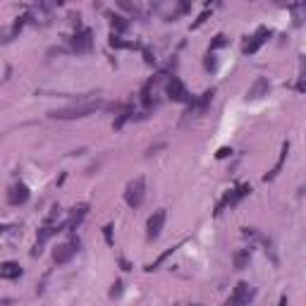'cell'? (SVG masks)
Here are the masks:
<instances>
[{
    "instance_id": "12",
    "label": "cell",
    "mask_w": 306,
    "mask_h": 306,
    "mask_svg": "<svg viewBox=\"0 0 306 306\" xmlns=\"http://www.w3.org/2000/svg\"><path fill=\"white\" fill-rule=\"evenodd\" d=\"M29 198H32V192H29V186L24 184V182L12 184L10 192H8V204H10V206H24Z\"/></svg>"
},
{
    "instance_id": "7",
    "label": "cell",
    "mask_w": 306,
    "mask_h": 306,
    "mask_svg": "<svg viewBox=\"0 0 306 306\" xmlns=\"http://www.w3.org/2000/svg\"><path fill=\"white\" fill-rule=\"evenodd\" d=\"M254 296H256V290H252V284L249 282H237V287L232 290V294H230V299H228V304L225 306H249Z\"/></svg>"
},
{
    "instance_id": "23",
    "label": "cell",
    "mask_w": 306,
    "mask_h": 306,
    "mask_svg": "<svg viewBox=\"0 0 306 306\" xmlns=\"http://www.w3.org/2000/svg\"><path fill=\"white\" fill-rule=\"evenodd\" d=\"M204 67H206L208 72H213V70L218 67V60H216V55H213V53H206V60H204Z\"/></svg>"
},
{
    "instance_id": "13",
    "label": "cell",
    "mask_w": 306,
    "mask_h": 306,
    "mask_svg": "<svg viewBox=\"0 0 306 306\" xmlns=\"http://www.w3.org/2000/svg\"><path fill=\"white\" fill-rule=\"evenodd\" d=\"M270 94V82H268V76H258V79H254V84L246 88V100H258L263 96H268Z\"/></svg>"
},
{
    "instance_id": "25",
    "label": "cell",
    "mask_w": 306,
    "mask_h": 306,
    "mask_svg": "<svg viewBox=\"0 0 306 306\" xmlns=\"http://www.w3.org/2000/svg\"><path fill=\"white\" fill-rule=\"evenodd\" d=\"M142 53H144V60H146V65H156V55H153L151 48L142 46Z\"/></svg>"
},
{
    "instance_id": "5",
    "label": "cell",
    "mask_w": 306,
    "mask_h": 306,
    "mask_svg": "<svg viewBox=\"0 0 306 306\" xmlns=\"http://www.w3.org/2000/svg\"><path fill=\"white\" fill-rule=\"evenodd\" d=\"M146 198V180L144 177H134L127 189H124V204L130 208H139Z\"/></svg>"
},
{
    "instance_id": "11",
    "label": "cell",
    "mask_w": 306,
    "mask_h": 306,
    "mask_svg": "<svg viewBox=\"0 0 306 306\" xmlns=\"http://www.w3.org/2000/svg\"><path fill=\"white\" fill-rule=\"evenodd\" d=\"M165 220H168L165 208H158L151 218H148V222H146V237H148V242L160 237V232H163V228H165Z\"/></svg>"
},
{
    "instance_id": "19",
    "label": "cell",
    "mask_w": 306,
    "mask_h": 306,
    "mask_svg": "<svg viewBox=\"0 0 306 306\" xmlns=\"http://www.w3.org/2000/svg\"><path fill=\"white\" fill-rule=\"evenodd\" d=\"M130 120H134V108L124 110V112H118V115H115V120H112V130H122Z\"/></svg>"
},
{
    "instance_id": "9",
    "label": "cell",
    "mask_w": 306,
    "mask_h": 306,
    "mask_svg": "<svg viewBox=\"0 0 306 306\" xmlns=\"http://www.w3.org/2000/svg\"><path fill=\"white\" fill-rule=\"evenodd\" d=\"M62 230H65V222H55V225H46L44 222V228L38 230V234H36V244H34V249H32V256H38V254L44 252L46 242L50 240V237H55L58 232H62Z\"/></svg>"
},
{
    "instance_id": "15",
    "label": "cell",
    "mask_w": 306,
    "mask_h": 306,
    "mask_svg": "<svg viewBox=\"0 0 306 306\" xmlns=\"http://www.w3.org/2000/svg\"><path fill=\"white\" fill-rule=\"evenodd\" d=\"M86 213H88V206H86V204H84V206L72 208V216H70V220H65V230L74 232V230L82 225V220L86 218Z\"/></svg>"
},
{
    "instance_id": "16",
    "label": "cell",
    "mask_w": 306,
    "mask_h": 306,
    "mask_svg": "<svg viewBox=\"0 0 306 306\" xmlns=\"http://www.w3.org/2000/svg\"><path fill=\"white\" fill-rule=\"evenodd\" d=\"M252 256H254V249H252V246L234 252V254H232V263H234V268H237V270H244V268L249 266V261H252Z\"/></svg>"
},
{
    "instance_id": "17",
    "label": "cell",
    "mask_w": 306,
    "mask_h": 306,
    "mask_svg": "<svg viewBox=\"0 0 306 306\" xmlns=\"http://www.w3.org/2000/svg\"><path fill=\"white\" fill-rule=\"evenodd\" d=\"M108 20H110V26H112V34H118V36H122V34L130 29V20L122 17V14H112V12H108Z\"/></svg>"
},
{
    "instance_id": "24",
    "label": "cell",
    "mask_w": 306,
    "mask_h": 306,
    "mask_svg": "<svg viewBox=\"0 0 306 306\" xmlns=\"http://www.w3.org/2000/svg\"><path fill=\"white\" fill-rule=\"evenodd\" d=\"M122 292H124V282H122V280H115V282H112V290H110V296L115 299V296H120Z\"/></svg>"
},
{
    "instance_id": "4",
    "label": "cell",
    "mask_w": 306,
    "mask_h": 306,
    "mask_svg": "<svg viewBox=\"0 0 306 306\" xmlns=\"http://www.w3.org/2000/svg\"><path fill=\"white\" fill-rule=\"evenodd\" d=\"M213 96H216V88H206L201 96H192V100L186 103V112H184L186 120H192V118H201V115L210 108Z\"/></svg>"
},
{
    "instance_id": "10",
    "label": "cell",
    "mask_w": 306,
    "mask_h": 306,
    "mask_svg": "<svg viewBox=\"0 0 306 306\" xmlns=\"http://www.w3.org/2000/svg\"><path fill=\"white\" fill-rule=\"evenodd\" d=\"M273 36V32L270 29H266V26H258L256 32H254V36L244 44V48H242V53L244 55H256L258 50H261V46L268 44V38Z\"/></svg>"
},
{
    "instance_id": "27",
    "label": "cell",
    "mask_w": 306,
    "mask_h": 306,
    "mask_svg": "<svg viewBox=\"0 0 306 306\" xmlns=\"http://www.w3.org/2000/svg\"><path fill=\"white\" fill-rule=\"evenodd\" d=\"M120 266H122V270H132V266L124 261V258H120Z\"/></svg>"
},
{
    "instance_id": "3",
    "label": "cell",
    "mask_w": 306,
    "mask_h": 306,
    "mask_svg": "<svg viewBox=\"0 0 306 306\" xmlns=\"http://www.w3.org/2000/svg\"><path fill=\"white\" fill-rule=\"evenodd\" d=\"M70 50L76 55L91 53V50H94V32H91L88 26L76 24V32L72 34V38H70Z\"/></svg>"
},
{
    "instance_id": "22",
    "label": "cell",
    "mask_w": 306,
    "mask_h": 306,
    "mask_svg": "<svg viewBox=\"0 0 306 306\" xmlns=\"http://www.w3.org/2000/svg\"><path fill=\"white\" fill-rule=\"evenodd\" d=\"M112 222H108V225H106V228H103V240H106V244H108V246H115V237H112Z\"/></svg>"
},
{
    "instance_id": "26",
    "label": "cell",
    "mask_w": 306,
    "mask_h": 306,
    "mask_svg": "<svg viewBox=\"0 0 306 306\" xmlns=\"http://www.w3.org/2000/svg\"><path fill=\"white\" fill-rule=\"evenodd\" d=\"M228 156H232V148H228V146H222V148H218V153H216V158H218V160H222V158H228Z\"/></svg>"
},
{
    "instance_id": "14",
    "label": "cell",
    "mask_w": 306,
    "mask_h": 306,
    "mask_svg": "<svg viewBox=\"0 0 306 306\" xmlns=\"http://www.w3.org/2000/svg\"><path fill=\"white\" fill-rule=\"evenodd\" d=\"M22 266L14 261H5L0 263V280H17V278H22Z\"/></svg>"
},
{
    "instance_id": "18",
    "label": "cell",
    "mask_w": 306,
    "mask_h": 306,
    "mask_svg": "<svg viewBox=\"0 0 306 306\" xmlns=\"http://www.w3.org/2000/svg\"><path fill=\"white\" fill-rule=\"evenodd\" d=\"M287 153H290V142H284V144H282V151H280V158H278V163H275V168H273V170H270V172H268L266 177H263L266 182H270V180H275V177H278V172L282 170L284 160H287Z\"/></svg>"
},
{
    "instance_id": "21",
    "label": "cell",
    "mask_w": 306,
    "mask_h": 306,
    "mask_svg": "<svg viewBox=\"0 0 306 306\" xmlns=\"http://www.w3.org/2000/svg\"><path fill=\"white\" fill-rule=\"evenodd\" d=\"M175 249H177V246H172V249H168V252H165V254H160V256H158L156 261H153V263H148V266H146V270H148V273H151V270H158V266H160V263H165V261H168V256H170V254L175 252Z\"/></svg>"
},
{
    "instance_id": "1",
    "label": "cell",
    "mask_w": 306,
    "mask_h": 306,
    "mask_svg": "<svg viewBox=\"0 0 306 306\" xmlns=\"http://www.w3.org/2000/svg\"><path fill=\"white\" fill-rule=\"evenodd\" d=\"M103 103L100 100H84V103H74V106H67V108L53 110L50 118L53 120H79V118H86L91 112H96Z\"/></svg>"
},
{
    "instance_id": "8",
    "label": "cell",
    "mask_w": 306,
    "mask_h": 306,
    "mask_svg": "<svg viewBox=\"0 0 306 306\" xmlns=\"http://www.w3.org/2000/svg\"><path fill=\"white\" fill-rule=\"evenodd\" d=\"M79 246H82L79 237H70V242L60 244V246L53 252V261L58 263V266H65V263H70L72 258H74V254L79 252Z\"/></svg>"
},
{
    "instance_id": "2",
    "label": "cell",
    "mask_w": 306,
    "mask_h": 306,
    "mask_svg": "<svg viewBox=\"0 0 306 306\" xmlns=\"http://www.w3.org/2000/svg\"><path fill=\"white\" fill-rule=\"evenodd\" d=\"M249 194H252V184H237L234 189H228L218 201V206H216V216H220L225 208H237Z\"/></svg>"
},
{
    "instance_id": "6",
    "label": "cell",
    "mask_w": 306,
    "mask_h": 306,
    "mask_svg": "<svg viewBox=\"0 0 306 306\" xmlns=\"http://www.w3.org/2000/svg\"><path fill=\"white\" fill-rule=\"evenodd\" d=\"M165 94H168V98L175 100V103H189L192 100V94L186 91L184 82L180 79V76L170 74V79H168V84H165Z\"/></svg>"
},
{
    "instance_id": "20",
    "label": "cell",
    "mask_w": 306,
    "mask_h": 306,
    "mask_svg": "<svg viewBox=\"0 0 306 306\" xmlns=\"http://www.w3.org/2000/svg\"><path fill=\"white\" fill-rule=\"evenodd\" d=\"M225 46H230V38L225 36V34H218V36H213V41H210V46H208V53L220 50V48H225Z\"/></svg>"
},
{
    "instance_id": "28",
    "label": "cell",
    "mask_w": 306,
    "mask_h": 306,
    "mask_svg": "<svg viewBox=\"0 0 306 306\" xmlns=\"http://www.w3.org/2000/svg\"><path fill=\"white\" fill-rule=\"evenodd\" d=\"M192 306H201V304H192Z\"/></svg>"
}]
</instances>
